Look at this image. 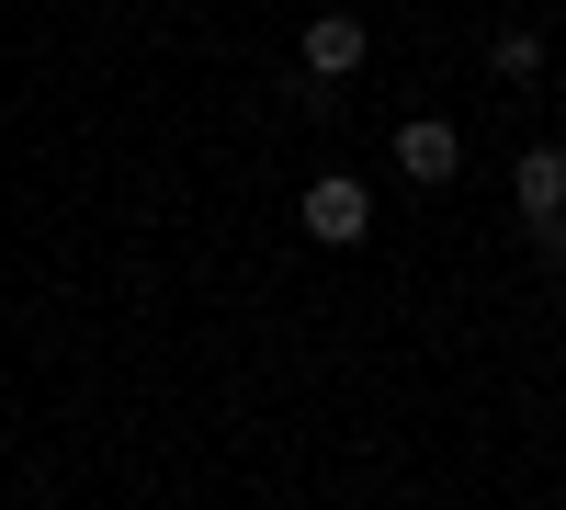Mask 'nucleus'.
Returning a JSON list of instances; mask_svg holds the SVG:
<instances>
[{"mask_svg": "<svg viewBox=\"0 0 566 510\" xmlns=\"http://www.w3.org/2000/svg\"><path fill=\"white\" fill-rule=\"evenodd\" d=\"M397 170L419 181V194H442V181L464 170V125H453V114H408V125H397Z\"/></svg>", "mask_w": 566, "mask_h": 510, "instance_id": "7ed1b4c3", "label": "nucleus"}, {"mask_svg": "<svg viewBox=\"0 0 566 510\" xmlns=\"http://www.w3.org/2000/svg\"><path fill=\"white\" fill-rule=\"evenodd\" d=\"M295 216H306L317 250H363V239H374V181H363V170H306V205H295Z\"/></svg>", "mask_w": 566, "mask_h": 510, "instance_id": "f257e3e1", "label": "nucleus"}, {"mask_svg": "<svg viewBox=\"0 0 566 510\" xmlns=\"http://www.w3.org/2000/svg\"><path fill=\"white\" fill-rule=\"evenodd\" d=\"M555 205H566V148L544 136V148H522V227H544Z\"/></svg>", "mask_w": 566, "mask_h": 510, "instance_id": "20e7f679", "label": "nucleus"}, {"mask_svg": "<svg viewBox=\"0 0 566 510\" xmlns=\"http://www.w3.org/2000/svg\"><path fill=\"white\" fill-rule=\"evenodd\" d=\"M363 58H374V34H363V12H306V34H295V69H306V80H328V91H352V80H363Z\"/></svg>", "mask_w": 566, "mask_h": 510, "instance_id": "f03ea898", "label": "nucleus"}, {"mask_svg": "<svg viewBox=\"0 0 566 510\" xmlns=\"http://www.w3.org/2000/svg\"><path fill=\"white\" fill-rule=\"evenodd\" d=\"M522 250H533V261H544V272H566V205H555V216H544V227H522Z\"/></svg>", "mask_w": 566, "mask_h": 510, "instance_id": "423d86ee", "label": "nucleus"}, {"mask_svg": "<svg viewBox=\"0 0 566 510\" xmlns=\"http://www.w3.org/2000/svg\"><path fill=\"white\" fill-rule=\"evenodd\" d=\"M488 69H499V80H544V34H533V23L488 34Z\"/></svg>", "mask_w": 566, "mask_h": 510, "instance_id": "39448f33", "label": "nucleus"}]
</instances>
